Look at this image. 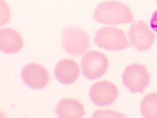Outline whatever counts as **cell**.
Listing matches in <instances>:
<instances>
[{
  "instance_id": "cell-1",
  "label": "cell",
  "mask_w": 157,
  "mask_h": 118,
  "mask_svg": "<svg viewBox=\"0 0 157 118\" xmlns=\"http://www.w3.org/2000/svg\"><path fill=\"white\" fill-rule=\"evenodd\" d=\"M96 22L104 25H120L134 22L131 9L119 1H105L97 5L93 12Z\"/></svg>"
},
{
  "instance_id": "cell-2",
  "label": "cell",
  "mask_w": 157,
  "mask_h": 118,
  "mask_svg": "<svg viewBox=\"0 0 157 118\" xmlns=\"http://www.w3.org/2000/svg\"><path fill=\"white\" fill-rule=\"evenodd\" d=\"M62 47L70 55L80 56L90 47V36L78 26L66 27L62 32Z\"/></svg>"
},
{
  "instance_id": "cell-3",
  "label": "cell",
  "mask_w": 157,
  "mask_h": 118,
  "mask_svg": "<svg viewBox=\"0 0 157 118\" xmlns=\"http://www.w3.org/2000/svg\"><path fill=\"white\" fill-rule=\"evenodd\" d=\"M94 41L97 46L110 51L124 50L131 46L126 33L115 27H103L95 33Z\"/></svg>"
},
{
  "instance_id": "cell-4",
  "label": "cell",
  "mask_w": 157,
  "mask_h": 118,
  "mask_svg": "<svg viewBox=\"0 0 157 118\" xmlns=\"http://www.w3.org/2000/svg\"><path fill=\"white\" fill-rule=\"evenodd\" d=\"M149 80L147 69L139 63L127 66L123 73V85L132 92H142L149 85Z\"/></svg>"
},
{
  "instance_id": "cell-5",
  "label": "cell",
  "mask_w": 157,
  "mask_h": 118,
  "mask_svg": "<svg viewBox=\"0 0 157 118\" xmlns=\"http://www.w3.org/2000/svg\"><path fill=\"white\" fill-rule=\"evenodd\" d=\"M109 62L106 55L98 51L86 52L81 61L82 72L88 80H95L106 73Z\"/></svg>"
},
{
  "instance_id": "cell-6",
  "label": "cell",
  "mask_w": 157,
  "mask_h": 118,
  "mask_svg": "<svg viewBox=\"0 0 157 118\" xmlns=\"http://www.w3.org/2000/svg\"><path fill=\"white\" fill-rule=\"evenodd\" d=\"M131 45L137 51H146L151 48L155 41V34L144 21L132 25L129 31Z\"/></svg>"
},
{
  "instance_id": "cell-7",
  "label": "cell",
  "mask_w": 157,
  "mask_h": 118,
  "mask_svg": "<svg viewBox=\"0 0 157 118\" xmlns=\"http://www.w3.org/2000/svg\"><path fill=\"white\" fill-rule=\"evenodd\" d=\"M21 76L25 85L33 90L45 88L50 80V75L47 69L37 63H29L24 66Z\"/></svg>"
},
{
  "instance_id": "cell-8",
  "label": "cell",
  "mask_w": 157,
  "mask_h": 118,
  "mask_svg": "<svg viewBox=\"0 0 157 118\" xmlns=\"http://www.w3.org/2000/svg\"><path fill=\"white\" fill-rule=\"evenodd\" d=\"M118 96L117 87L108 81L97 82L90 87V97L97 106H108L116 100Z\"/></svg>"
},
{
  "instance_id": "cell-9",
  "label": "cell",
  "mask_w": 157,
  "mask_h": 118,
  "mask_svg": "<svg viewBox=\"0 0 157 118\" xmlns=\"http://www.w3.org/2000/svg\"><path fill=\"white\" fill-rule=\"evenodd\" d=\"M54 74L59 83L71 85L75 83L80 76V67L77 62L72 59H62L56 64Z\"/></svg>"
},
{
  "instance_id": "cell-10",
  "label": "cell",
  "mask_w": 157,
  "mask_h": 118,
  "mask_svg": "<svg viewBox=\"0 0 157 118\" xmlns=\"http://www.w3.org/2000/svg\"><path fill=\"white\" fill-rule=\"evenodd\" d=\"M24 46L22 36L16 30L3 28L0 31V49L4 53L14 54L21 51Z\"/></svg>"
},
{
  "instance_id": "cell-11",
  "label": "cell",
  "mask_w": 157,
  "mask_h": 118,
  "mask_svg": "<svg viewBox=\"0 0 157 118\" xmlns=\"http://www.w3.org/2000/svg\"><path fill=\"white\" fill-rule=\"evenodd\" d=\"M56 114L60 118H81L85 115V107L75 98H63L56 106Z\"/></svg>"
},
{
  "instance_id": "cell-12",
  "label": "cell",
  "mask_w": 157,
  "mask_h": 118,
  "mask_svg": "<svg viewBox=\"0 0 157 118\" xmlns=\"http://www.w3.org/2000/svg\"><path fill=\"white\" fill-rule=\"evenodd\" d=\"M141 115L146 118H157V92L146 95L140 102Z\"/></svg>"
},
{
  "instance_id": "cell-13",
  "label": "cell",
  "mask_w": 157,
  "mask_h": 118,
  "mask_svg": "<svg viewBox=\"0 0 157 118\" xmlns=\"http://www.w3.org/2000/svg\"><path fill=\"white\" fill-rule=\"evenodd\" d=\"M11 10L5 0H0V26L3 27L11 20Z\"/></svg>"
},
{
  "instance_id": "cell-14",
  "label": "cell",
  "mask_w": 157,
  "mask_h": 118,
  "mask_svg": "<svg viewBox=\"0 0 157 118\" xmlns=\"http://www.w3.org/2000/svg\"><path fill=\"white\" fill-rule=\"evenodd\" d=\"M93 118H99V117H125V114L123 113H119L117 111H113V110H97L93 113L92 115Z\"/></svg>"
},
{
  "instance_id": "cell-15",
  "label": "cell",
  "mask_w": 157,
  "mask_h": 118,
  "mask_svg": "<svg viewBox=\"0 0 157 118\" xmlns=\"http://www.w3.org/2000/svg\"><path fill=\"white\" fill-rule=\"evenodd\" d=\"M149 26L152 31L157 33V11H155L153 14H152L150 22H149Z\"/></svg>"
},
{
  "instance_id": "cell-16",
  "label": "cell",
  "mask_w": 157,
  "mask_h": 118,
  "mask_svg": "<svg viewBox=\"0 0 157 118\" xmlns=\"http://www.w3.org/2000/svg\"><path fill=\"white\" fill-rule=\"evenodd\" d=\"M155 1H157V0H155Z\"/></svg>"
}]
</instances>
